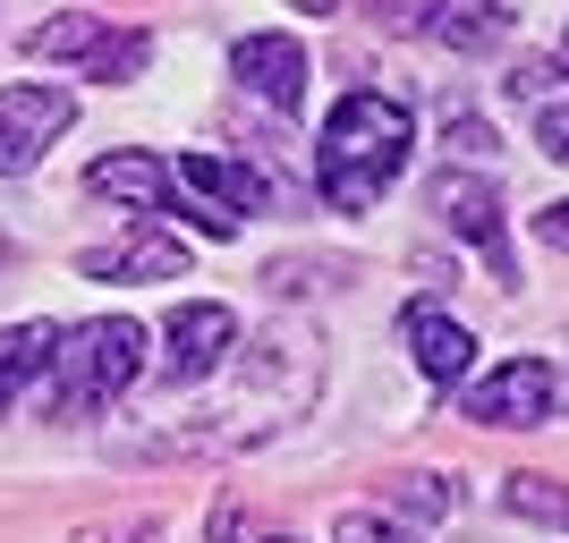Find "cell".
Segmentation results:
<instances>
[{
    "label": "cell",
    "instance_id": "obj_1",
    "mask_svg": "<svg viewBox=\"0 0 569 543\" xmlns=\"http://www.w3.org/2000/svg\"><path fill=\"white\" fill-rule=\"evenodd\" d=\"M408 144H417L408 102L375 94V86H349L340 111L323 119V144H315V188H323V204H332V213L382 204V188L408 170Z\"/></svg>",
    "mask_w": 569,
    "mask_h": 543
},
{
    "label": "cell",
    "instance_id": "obj_2",
    "mask_svg": "<svg viewBox=\"0 0 569 543\" xmlns=\"http://www.w3.org/2000/svg\"><path fill=\"white\" fill-rule=\"evenodd\" d=\"M51 374H60V391H51L60 416H94V408H111L119 391L144 374V331L128 323V314H102V323H86V331H60Z\"/></svg>",
    "mask_w": 569,
    "mask_h": 543
},
{
    "label": "cell",
    "instance_id": "obj_3",
    "mask_svg": "<svg viewBox=\"0 0 569 543\" xmlns=\"http://www.w3.org/2000/svg\"><path fill=\"white\" fill-rule=\"evenodd\" d=\"M230 391H238V416H256V433L281 425V416H298V408L315 400V340L298 323H272L256 349L238 356Z\"/></svg>",
    "mask_w": 569,
    "mask_h": 543
},
{
    "label": "cell",
    "instance_id": "obj_4",
    "mask_svg": "<svg viewBox=\"0 0 569 543\" xmlns=\"http://www.w3.org/2000/svg\"><path fill=\"white\" fill-rule=\"evenodd\" d=\"M26 60H77V69L102 77V86H128V77L153 60V34L102 26L94 9H60V18H43L34 34H26Z\"/></svg>",
    "mask_w": 569,
    "mask_h": 543
},
{
    "label": "cell",
    "instance_id": "obj_5",
    "mask_svg": "<svg viewBox=\"0 0 569 543\" xmlns=\"http://www.w3.org/2000/svg\"><path fill=\"white\" fill-rule=\"evenodd\" d=\"M569 400V382L552 356H510V365H493V374L468 391V416L476 425H552Z\"/></svg>",
    "mask_w": 569,
    "mask_h": 543
},
{
    "label": "cell",
    "instance_id": "obj_6",
    "mask_svg": "<svg viewBox=\"0 0 569 543\" xmlns=\"http://www.w3.org/2000/svg\"><path fill=\"white\" fill-rule=\"evenodd\" d=\"M426 204L442 213V230L451 238H468L476 255L493 263V281L510 289L519 281V263H510V230H501V195H493V179H476V170H442L426 188Z\"/></svg>",
    "mask_w": 569,
    "mask_h": 543
},
{
    "label": "cell",
    "instance_id": "obj_7",
    "mask_svg": "<svg viewBox=\"0 0 569 543\" xmlns=\"http://www.w3.org/2000/svg\"><path fill=\"white\" fill-rule=\"evenodd\" d=\"M77 119L69 86H0V179L43 162V144Z\"/></svg>",
    "mask_w": 569,
    "mask_h": 543
},
{
    "label": "cell",
    "instance_id": "obj_8",
    "mask_svg": "<svg viewBox=\"0 0 569 543\" xmlns=\"http://www.w3.org/2000/svg\"><path fill=\"white\" fill-rule=\"evenodd\" d=\"M230 86L247 102H263V111L298 119V102H307V51L289 43V34H238L230 43Z\"/></svg>",
    "mask_w": 569,
    "mask_h": 543
},
{
    "label": "cell",
    "instance_id": "obj_9",
    "mask_svg": "<svg viewBox=\"0 0 569 543\" xmlns=\"http://www.w3.org/2000/svg\"><path fill=\"white\" fill-rule=\"evenodd\" d=\"M230 340H238V314L213 306V298H196L162 323V374L170 382H204L213 365H230Z\"/></svg>",
    "mask_w": 569,
    "mask_h": 543
},
{
    "label": "cell",
    "instance_id": "obj_10",
    "mask_svg": "<svg viewBox=\"0 0 569 543\" xmlns=\"http://www.w3.org/2000/svg\"><path fill=\"white\" fill-rule=\"evenodd\" d=\"M77 272H86V281H179V272H188V247L170 230H153V221H137V230L111 238V247H86Z\"/></svg>",
    "mask_w": 569,
    "mask_h": 543
},
{
    "label": "cell",
    "instance_id": "obj_11",
    "mask_svg": "<svg viewBox=\"0 0 569 543\" xmlns=\"http://www.w3.org/2000/svg\"><path fill=\"white\" fill-rule=\"evenodd\" d=\"M86 195H111L137 213H179V170L162 153H102V162H86Z\"/></svg>",
    "mask_w": 569,
    "mask_h": 543
},
{
    "label": "cell",
    "instance_id": "obj_12",
    "mask_svg": "<svg viewBox=\"0 0 569 543\" xmlns=\"http://www.w3.org/2000/svg\"><path fill=\"white\" fill-rule=\"evenodd\" d=\"M400 331H408V349H417V374H426V382H442V391H451V382L476 365L468 323H451V314H442V306H426V298H417V306L400 314Z\"/></svg>",
    "mask_w": 569,
    "mask_h": 543
},
{
    "label": "cell",
    "instance_id": "obj_13",
    "mask_svg": "<svg viewBox=\"0 0 569 543\" xmlns=\"http://www.w3.org/2000/svg\"><path fill=\"white\" fill-rule=\"evenodd\" d=\"M179 179H188L204 204H230V221H247V213H263V204H272L263 170L230 162V153H188V162H179Z\"/></svg>",
    "mask_w": 569,
    "mask_h": 543
},
{
    "label": "cell",
    "instance_id": "obj_14",
    "mask_svg": "<svg viewBox=\"0 0 569 543\" xmlns=\"http://www.w3.org/2000/svg\"><path fill=\"white\" fill-rule=\"evenodd\" d=\"M51 349H60V323H18V331H0V416L18 408V391H34V382L51 374Z\"/></svg>",
    "mask_w": 569,
    "mask_h": 543
},
{
    "label": "cell",
    "instance_id": "obj_15",
    "mask_svg": "<svg viewBox=\"0 0 569 543\" xmlns=\"http://www.w3.org/2000/svg\"><path fill=\"white\" fill-rule=\"evenodd\" d=\"M510 34V0H442V18H433V43L451 51H493Z\"/></svg>",
    "mask_w": 569,
    "mask_h": 543
},
{
    "label": "cell",
    "instance_id": "obj_16",
    "mask_svg": "<svg viewBox=\"0 0 569 543\" xmlns=\"http://www.w3.org/2000/svg\"><path fill=\"white\" fill-rule=\"evenodd\" d=\"M510 510H519V519H545V526H569V493L561 484H552V475H510Z\"/></svg>",
    "mask_w": 569,
    "mask_h": 543
},
{
    "label": "cell",
    "instance_id": "obj_17",
    "mask_svg": "<svg viewBox=\"0 0 569 543\" xmlns=\"http://www.w3.org/2000/svg\"><path fill=\"white\" fill-rule=\"evenodd\" d=\"M366 18L382 26V34H417V26H433L442 18V0H357Z\"/></svg>",
    "mask_w": 569,
    "mask_h": 543
},
{
    "label": "cell",
    "instance_id": "obj_18",
    "mask_svg": "<svg viewBox=\"0 0 569 543\" xmlns=\"http://www.w3.org/2000/svg\"><path fill=\"white\" fill-rule=\"evenodd\" d=\"M408 519H451V484L442 475H400V493H391Z\"/></svg>",
    "mask_w": 569,
    "mask_h": 543
},
{
    "label": "cell",
    "instance_id": "obj_19",
    "mask_svg": "<svg viewBox=\"0 0 569 543\" xmlns=\"http://www.w3.org/2000/svg\"><path fill=\"white\" fill-rule=\"evenodd\" d=\"M442 137H451V153H468V162H485V153H493V128H485L476 111H451V128H442Z\"/></svg>",
    "mask_w": 569,
    "mask_h": 543
},
{
    "label": "cell",
    "instance_id": "obj_20",
    "mask_svg": "<svg viewBox=\"0 0 569 543\" xmlns=\"http://www.w3.org/2000/svg\"><path fill=\"white\" fill-rule=\"evenodd\" d=\"M332 543H408L400 526H382V519H366V510H349V519L332 526Z\"/></svg>",
    "mask_w": 569,
    "mask_h": 543
},
{
    "label": "cell",
    "instance_id": "obj_21",
    "mask_svg": "<svg viewBox=\"0 0 569 543\" xmlns=\"http://www.w3.org/2000/svg\"><path fill=\"white\" fill-rule=\"evenodd\" d=\"M536 144H545L552 162H569V102H545V119H536Z\"/></svg>",
    "mask_w": 569,
    "mask_h": 543
},
{
    "label": "cell",
    "instance_id": "obj_22",
    "mask_svg": "<svg viewBox=\"0 0 569 543\" xmlns=\"http://www.w3.org/2000/svg\"><path fill=\"white\" fill-rule=\"evenodd\" d=\"M536 238H545L552 255H569V204H545V213H536Z\"/></svg>",
    "mask_w": 569,
    "mask_h": 543
},
{
    "label": "cell",
    "instance_id": "obj_23",
    "mask_svg": "<svg viewBox=\"0 0 569 543\" xmlns=\"http://www.w3.org/2000/svg\"><path fill=\"white\" fill-rule=\"evenodd\" d=\"M298 9H307V18H332V0H298Z\"/></svg>",
    "mask_w": 569,
    "mask_h": 543
},
{
    "label": "cell",
    "instance_id": "obj_24",
    "mask_svg": "<svg viewBox=\"0 0 569 543\" xmlns=\"http://www.w3.org/2000/svg\"><path fill=\"white\" fill-rule=\"evenodd\" d=\"M561 69H569V34H561Z\"/></svg>",
    "mask_w": 569,
    "mask_h": 543
}]
</instances>
